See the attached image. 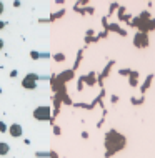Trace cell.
<instances>
[{
    "label": "cell",
    "mask_w": 155,
    "mask_h": 158,
    "mask_svg": "<svg viewBox=\"0 0 155 158\" xmlns=\"http://www.w3.org/2000/svg\"><path fill=\"white\" fill-rule=\"evenodd\" d=\"M34 118L40 120V122H45V120L50 118V108L48 106H39L34 110Z\"/></svg>",
    "instance_id": "obj_1"
},
{
    "label": "cell",
    "mask_w": 155,
    "mask_h": 158,
    "mask_svg": "<svg viewBox=\"0 0 155 158\" xmlns=\"http://www.w3.org/2000/svg\"><path fill=\"white\" fill-rule=\"evenodd\" d=\"M8 150H10V148H8V145L2 142V143H0V155H7Z\"/></svg>",
    "instance_id": "obj_4"
},
{
    "label": "cell",
    "mask_w": 155,
    "mask_h": 158,
    "mask_svg": "<svg viewBox=\"0 0 155 158\" xmlns=\"http://www.w3.org/2000/svg\"><path fill=\"white\" fill-rule=\"evenodd\" d=\"M8 132H10L12 137H20V135H22V126L15 123V125H12L10 128H8Z\"/></svg>",
    "instance_id": "obj_3"
},
{
    "label": "cell",
    "mask_w": 155,
    "mask_h": 158,
    "mask_svg": "<svg viewBox=\"0 0 155 158\" xmlns=\"http://www.w3.org/2000/svg\"><path fill=\"white\" fill-rule=\"evenodd\" d=\"M3 12V3H2V2H0V13Z\"/></svg>",
    "instance_id": "obj_6"
},
{
    "label": "cell",
    "mask_w": 155,
    "mask_h": 158,
    "mask_svg": "<svg viewBox=\"0 0 155 158\" xmlns=\"http://www.w3.org/2000/svg\"><path fill=\"white\" fill-rule=\"evenodd\" d=\"M0 132H7V126H5L3 122H0Z\"/></svg>",
    "instance_id": "obj_5"
},
{
    "label": "cell",
    "mask_w": 155,
    "mask_h": 158,
    "mask_svg": "<svg viewBox=\"0 0 155 158\" xmlns=\"http://www.w3.org/2000/svg\"><path fill=\"white\" fill-rule=\"evenodd\" d=\"M3 25H5V23H3V22H0V30H2V28H3Z\"/></svg>",
    "instance_id": "obj_7"
},
{
    "label": "cell",
    "mask_w": 155,
    "mask_h": 158,
    "mask_svg": "<svg viewBox=\"0 0 155 158\" xmlns=\"http://www.w3.org/2000/svg\"><path fill=\"white\" fill-rule=\"evenodd\" d=\"M2 47H3V42H2V40H0V48H2Z\"/></svg>",
    "instance_id": "obj_8"
},
{
    "label": "cell",
    "mask_w": 155,
    "mask_h": 158,
    "mask_svg": "<svg viewBox=\"0 0 155 158\" xmlns=\"http://www.w3.org/2000/svg\"><path fill=\"white\" fill-rule=\"evenodd\" d=\"M37 78H39V77H37L35 73H28L27 77L22 80V87L32 90V88H35V85H37Z\"/></svg>",
    "instance_id": "obj_2"
}]
</instances>
